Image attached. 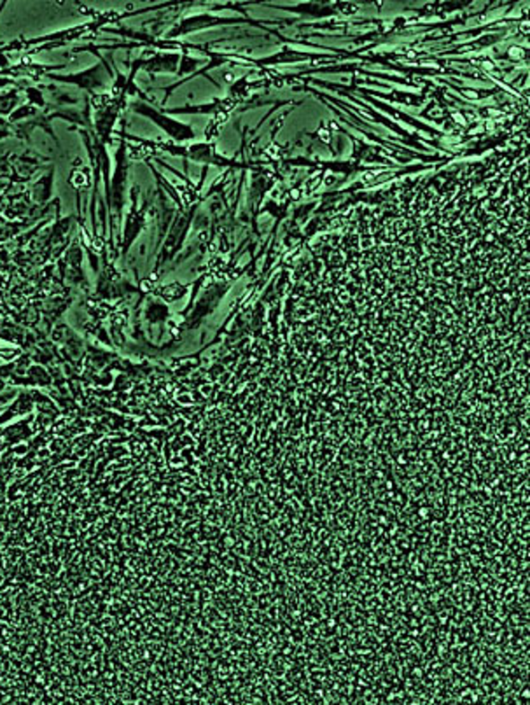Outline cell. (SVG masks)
I'll return each mask as SVG.
<instances>
[{
  "label": "cell",
  "mask_w": 530,
  "mask_h": 705,
  "mask_svg": "<svg viewBox=\"0 0 530 705\" xmlns=\"http://www.w3.org/2000/svg\"><path fill=\"white\" fill-rule=\"evenodd\" d=\"M102 72V65L97 64L95 67H91L90 71L79 72V74H72V75H55L49 74L51 79L62 81V83H72L83 90H99L104 86V79L100 75Z\"/></svg>",
  "instance_id": "1"
}]
</instances>
